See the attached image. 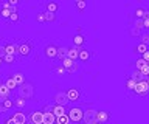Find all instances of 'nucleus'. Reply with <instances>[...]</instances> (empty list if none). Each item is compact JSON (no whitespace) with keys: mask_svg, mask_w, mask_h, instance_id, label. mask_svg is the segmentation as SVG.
Listing matches in <instances>:
<instances>
[{"mask_svg":"<svg viewBox=\"0 0 149 124\" xmlns=\"http://www.w3.org/2000/svg\"><path fill=\"white\" fill-rule=\"evenodd\" d=\"M140 37H141V42H140V44H144V45H148V47H149V33L148 34H141Z\"/></svg>","mask_w":149,"mask_h":124,"instance_id":"nucleus-35","label":"nucleus"},{"mask_svg":"<svg viewBox=\"0 0 149 124\" xmlns=\"http://www.w3.org/2000/svg\"><path fill=\"white\" fill-rule=\"evenodd\" d=\"M3 124H17V123L14 121L13 118H8V119H5V123H3Z\"/></svg>","mask_w":149,"mask_h":124,"instance_id":"nucleus-43","label":"nucleus"},{"mask_svg":"<svg viewBox=\"0 0 149 124\" xmlns=\"http://www.w3.org/2000/svg\"><path fill=\"white\" fill-rule=\"evenodd\" d=\"M26 124H31V123H30V121H28V123H26Z\"/></svg>","mask_w":149,"mask_h":124,"instance_id":"nucleus-48","label":"nucleus"},{"mask_svg":"<svg viewBox=\"0 0 149 124\" xmlns=\"http://www.w3.org/2000/svg\"><path fill=\"white\" fill-rule=\"evenodd\" d=\"M13 105H14V101H13L11 98H5V99H3V107H5V110H6V112H8L9 109H13Z\"/></svg>","mask_w":149,"mask_h":124,"instance_id":"nucleus-29","label":"nucleus"},{"mask_svg":"<svg viewBox=\"0 0 149 124\" xmlns=\"http://www.w3.org/2000/svg\"><path fill=\"white\" fill-rule=\"evenodd\" d=\"M14 105H16L17 109H23V107L26 105V99H23V98H19V96H17V98L14 99Z\"/></svg>","mask_w":149,"mask_h":124,"instance_id":"nucleus-25","label":"nucleus"},{"mask_svg":"<svg viewBox=\"0 0 149 124\" xmlns=\"http://www.w3.org/2000/svg\"><path fill=\"white\" fill-rule=\"evenodd\" d=\"M5 51L6 54H11V56H16L17 54V42H9L5 45Z\"/></svg>","mask_w":149,"mask_h":124,"instance_id":"nucleus-15","label":"nucleus"},{"mask_svg":"<svg viewBox=\"0 0 149 124\" xmlns=\"http://www.w3.org/2000/svg\"><path fill=\"white\" fill-rule=\"evenodd\" d=\"M84 44H86V37H84L82 34H74L73 36V47H76V48H82L84 47Z\"/></svg>","mask_w":149,"mask_h":124,"instance_id":"nucleus-13","label":"nucleus"},{"mask_svg":"<svg viewBox=\"0 0 149 124\" xmlns=\"http://www.w3.org/2000/svg\"><path fill=\"white\" fill-rule=\"evenodd\" d=\"M56 54H58V45L54 44H47L44 47V56L47 59H56Z\"/></svg>","mask_w":149,"mask_h":124,"instance_id":"nucleus-7","label":"nucleus"},{"mask_svg":"<svg viewBox=\"0 0 149 124\" xmlns=\"http://www.w3.org/2000/svg\"><path fill=\"white\" fill-rule=\"evenodd\" d=\"M44 124H56V116L51 112L44 113Z\"/></svg>","mask_w":149,"mask_h":124,"instance_id":"nucleus-21","label":"nucleus"},{"mask_svg":"<svg viewBox=\"0 0 149 124\" xmlns=\"http://www.w3.org/2000/svg\"><path fill=\"white\" fill-rule=\"evenodd\" d=\"M51 113L54 115L56 118L58 116H62V115H67V107H64V105H53L51 107Z\"/></svg>","mask_w":149,"mask_h":124,"instance_id":"nucleus-12","label":"nucleus"},{"mask_svg":"<svg viewBox=\"0 0 149 124\" xmlns=\"http://www.w3.org/2000/svg\"><path fill=\"white\" fill-rule=\"evenodd\" d=\"M2 64H3V59H2V57H0V67H2Z\"/></svg>","mask_w":149,"mask_h":124,"instance_id":"nucleus-45","label":"nucleus"},{"mask_svg":"<svg viewBox=\"0 0 149 124\" xmlns=\"http://www.w3.org/2000/svg\"><path fill=\"white\" fill-rule=\"evenodd\" d=\"M11 118H13L17 124H26V123H28V116L25 115V112H14Z\"/></svg>","mask_w":149,"mask_h":124,"instance_id":"nucleus-11","label":"nucleus"},{"mask_svg":"<svg viewBox=\"0 0 149 124\" xmlns=\"http://www.w3.org/2000/svg\"><path fill=\"white\" fill-rule=\"evenodd\" d=\"M6 110H5V107H3V98H0V113H5Z\"/></svg>","mask_w":149,"mask_h":124,"instance_id":"nucleus-41","label":"nucleus"},{"mask_svg":"<svg viewBox=\"0 0 149 124\" xmlns=\"http://www.w3.org/2000/svg\"><path fill=\"white\" fill-rule=\"evenodd\" d=\"M53 101H54L56 105H64V107H67V104L70 103L65 91H58V93L53 96Z\"/></svg>","mask_w":149,"mask_h":124,"instance_id":"nucleus-8","label":"nucleus"},{"mask_svg":"<svg viewBox=\"0 0 149 124\" xmlns=\"http://www.w3.org/2000/svg\"><path fill=\"white\" fill-rule=\"evenodd\" d=\"M67 53H68V47H58V54H56V59L62 61V59L67 57Z\"/></svg>","mask_w":149,"mask_h":124,"instance_id":"nucleus-20","label":"nucleus"},{"mask_svg":"<svg viewBox=\"0 0 149 124\" xmlns=\"http://www.w3.org/2000/svg\"><path fill=\"white\" fill-rule=\"evenodd\" d=\"M141 59H143V61H146V62H149V50L141 56Z\"/></svg>","mask_w":149,"mask_h":124,"instance_id":"nucleus-42","label":"nucleus"},{"mask_svg":"<svg viewBox=\"0 0 149 124\" xmlns=\"http://www.w3.org/2000/svg\"><path fill=\"white\" fill-rule=\"evenodd\" d=\"M37 22H40V24H44L45 22V16H44V11H40V12H37Z\"/></svg>","mask_w":149,"mask_h":124,"instance_id":"nucleus-37","label":"nucleus"},{"mask_svg":"<svg viewBox=\"0 0 149 124\" xmlns=\"http://www.w3.org/2000/svg\"><path fill=\"white\" fill-rule=\"evenodd\" d=\"M56 124H70V119H68L67 115H62V116L56 118Z\"/></svg>","mask_w":149,"mask_h":124,"instance_id":"nucleus-30","label":"nucleus"},{"mask_svg":"<svg viewBox=\"0 0 149 124\" xmlns=\"http://www.w3.org/2000/svg\"><path fill=\"white\" fill-rule=\"evenodd\" d=\"M134 93L137 96H148L149 95V85H148L146 79L137 82V85H135V89H134Z\"/></svg>","mask_w":149,"mask_h":124,"instance_id":"nucleus-5","label":"nucleus"},{"mask_svg":"<svg viewBox=\"0 0 149 124\" xmlns=\"http://www.w3.org/2000/svg\"><path fill=\"white\" fill-rule=\"evenodd\" d=\"M44 6H45V12H53V14H56V11L59 10V3L56 2H48Z\"/></svg>","mask_w":149,"mask_h":124,"instance_id":"nucleus-16","label":"nucleus"},{"mask_svg":"<svg viewBox=\"0 0 149 124\" xmlns=\"http://www.w3.org/2000/svg\"><path fill=\"white\" fill-rule=\"evenodd\" d=\"M0 98H11V90L5 85V82H0Z\"/></svg>","mask_w":149,"mask_h":124,"instance_id":"nucleus-17","label":"nucleus"},{"mask_svg":"<svg viewBox=\"0 0 149 124\" xmlns=\"http://www.w3.org/2000/svg\"><path fill=\"white\" fill-rule=\"evenodd\" d=\"M28 121L31 124H44V112H42V110L31 112L30 116H28Z\"/></svg>","mask_w":149,"mask_h":124,"instance_id":"nucleus-9","label":"nucleus"},{"mask_svg":"<svg viewBox=\"0 0 149 124\" xmlns=\"http://www.w3.org/2000/svg\"><path fill=\"white\" fill-rule=\"evenodd\" d=\"M5 54H6V51H5V45H2L0 44V57H5Z\"/></svg>","mask_w":149,"mask_h":124,"instance_id":"nucleus-39","label":"nucleus"},{"mask_svg":"<svg viewBox=\"0 0 149 124\" xmlns=\"http://www.w3.org/2000/svg\"><path fill=\"white\" fill-rule=\"evenodd\" d=\"M143 28L149 30V17H144L143 19Z\"/></svg>","mask_w":149,"mask_h":124,"instance_id":"nucleus-38","label":"nucleus"},{"mask_svg":"<svg viewBox=\"0 0 149 124\" xmlns=\"http://www.w3.org/2000/svg\"><path fill=\"white\" fill-rule=\"evenodd\" d=\"M14 62H16V56H11V54H5L3 64H14Z\"/></svg>","mask_w":149,"mask_h":124,"instance_id":"nucleus-33","label":"nucleus"},{"mask_svg":"<svg viewBox=\"0 0 149 124\" xmlns=\"http://www.w3.org/2000/svg\"><path fill=\"white\" fill-rule=\"evenodd\" d=\"M93 124H100V123H93Z\"/></svg>","mask_w":149,"mask_h":124,"instance_id":"nucleus-47","label":"nucleus"},{"mask_svg":"<svg viewBox=\"0 0 149 124\" xmlns=\"http://www.w3.org/2000/svg\"><path fill=\"white\" fill-rule=\"evenodd\" d=\"M79 51H81V48H76V47H70V48H68V53H67V57L76 62L78 59H79Z\"/></svg>","mask_w":149,"mask_h":124,"instance_id":"nucleus-14","label":"nucleus"},{"mask_svg":"<svg viewBox=\"0 0 149 124\" xmlns=\"http://www.w3.org/2000/svg\"><path fill=\"white\" fill-rule=\"evenodd\" d=\"M67 98H68V101L70 103H78V101H81V98H82V91L78 89V87H73V89H68L67 91Z\"/></svg>","mask_w":149,"mask_h":124,"instance_id":"nucleus-6","label":"nucleus"},{"mask_svg":"<svg viewBox=\"0 0 149 124\" xmlns=\"http://www.w3.org/2000/svg\"><path fill=\"white\" fill-rule=\"evenodd\" d=\"M74 6L78 8L79 12H82L87 8V2H86V0H78V2H74Z\"/></svg>","mask_w":149,"mask_h":124,"instance_id":"nucleus-26","label":"nucleus"},{"mask_svg":"<svg viewBox=\"0 0 149 124\" xmlns=\"http://www.w3.org/2000/svg\"><path fill=\"white\" fill-rule=\"evenodd\" d=\"M33 51H34V45H33V40L25 39V40H19L17 42V54L23 59L31 57Z\"/></svg>","mask_w":149,"mask_h":124,"instance_id":"nucleus-1","label":"nucleus"},{"mask_svg":"<svg viewBox=\"0 0 149 124\" xmlns=\"http://www.w3.org/2000/svg\"><path fill=\"white\" fill-rule=\"evenodd\" d=\"M92 56H93V54H92L90 51H88V50L81 48V51H79V61H82V62H88Z\"/></svg>","mask_w":149,"mask_h":124,"instance_id":"nucleus-18","label":"nucleus"},{"mask_svg":"<svg viewBox=\"0 0 149 124\" xmlns=\"http://www.w3.org/2000/svg\"><path fill=\"white\" fill-rule=\"evenodd\" d=\"M13 79L16 81V84H17V85H22V84H25V82H26L25 76H23V73H20V71L14 73V75H13Z\"/></svg>","mask_w":149,"mask_h":124,"instance_id":"nucleus-22","label":"nucleus"},{"mask_svg":"<svg viewBox=\"0 0 149 124\" xmlns=\"http://www.w3.org/2000/svg\"><path fill=\"white\" fill-rule=\"evenodd\" d=\"M148 50H149V47H148V45H144V44H138L137 47H135V51H137V53H140L141 56H143V54L148 51Z\"/></svg>","mask_w":149,"mask_h":124,"instance_id":"nucleus-28","label":"nucleus"},{"mask_svg":"<svg viewBox=\"0 0 149 124\" xmlns=\"http://www.w3.org/2000/svg\"><path fill=\"white\" fill-rule=\"evenodd\" d=\"M5 85H6L11 91H13V90H16L17 87H19V85L16 84V81L13 79V76H9V78H6V79H5Z\"/></svg>","mask_w":149,"mask_h":124,"instance_id":"nucleus-24","label":"nucleus"},{"mask_svg":"<svg viewBox=\"0 0 149 124\" xmlns=\"http://www.w3.org/2000/svg\"><path fill=\"white\" fill-rule=\"evenodd\" d=\"M44 16H45V22H56V14H53V12L44 11Z\"/></svg>","mask_w":149,"mask_h":124,"instance_id":"nucleus-32","label":"nucleus"},{"mask_svg":"<svg viewBox=\"0 0 149 124\" xmlns=\"http://www.w3.org/2000/svg\"><path fill=\"white\" fill-rule=\"evenodd\" d=\"M0 16H2L3 19H9V16H11V10H6V8H2V10H0Z\"/></svg>","mask_w":149,"mask_h":124,"instance_id":"nucleus-34","label":"nucleus"},{"mask_svg":"<svg viewBox=\"0 0 149 124\" xmlns=\"http://www.w3.org/2000/svg\"><path fill=\"white\" fill-rule=\"evenodd\" d=\"M134 28H135V30H140V31H141V30H143V20H135V24H134Z\"/></svg>","mask_w":149,"mask_h":124,"instance_id":"nucleus-36","label":"nucleus"},{"mask_svg":"<svg viewBox=\"0 0 149 124\" xmlns=\"http://www.w3.org/2000/svg\"><path fill=\"white\" fill-rule=\"evenodd\" d=\"M146 61H143V59L141 57H140V59H137V62H135V70H137V71H140V70H141V68L144 67V65H146Z\"/></svg>","mask_w":149,"mask_h":124,"instance_id":"nucleus-31","label":"nucleus"},{"mask_svg":"<svg viewBox=\"0 0 149 124\" xmlns=\"http://www.w3.org/2000/svg\"><path fill=\"white\" fill-rule=\"evenodd\" d=\"M17 96L19 98H23V99H31L34 96V85L31 82H25V84L19 85Z\"/></svg>","mask_w":149,"mask_h":124,"instance_id":"nucleus-2","label":"nucleus"},{"mask_svg":"<svg viewBox=\"0 0 149 124\" xmlns=\"http://www.w3.org/2000/svg\"><path fill=\"white\" fill-rule=\"evenodd\" d=\"M110 119V113L107 110H96V116H95V121L100 123V124H104Z\"/></svg>","mask_w":149,"mask_h":124,"instance_id":"nucleus-10","label":"nucleus"},{"mask_svg":"<svg viewBox=\"0 0 149 124\" xmlns=\"http://www.w3.org/2000/svg\"><path fill=\"white\" fill-rule=\"evenodd\" d=\"M51 73H53V75H56V76H64V75H67V70H65V68L59 64V65L51 67Z\"/></svg>","mask_w":149,"mask_h":124,"instance_id":"nucleus-19","label":"nucleus"},{"mask_svg":"<svg viewBox=\"0 0 149 124\" xmlns=\"http://www.w3.org/2000/svg\"><path fill=\"white\" fill-rule=\"evenodd\" d=\"M130 34H132V36H141L140 30H135V28H130Z\"/></svg>","mask_w":149,"mask_h":124,"instance_id":"nucleus-40","label":"nucleus"},{"mask_svg":"<svg viewBox=\"0 0 149 124\" xmlns=\"http://www.w3.org/2000/svg\"><path fill=\"white\" fill-rule=\"evenodd\" d=\"M134 14H135V17H137V20H141V19H144V17H146V10H144V8H141V6H138V8H135Z\"/></svg>","mask_w":149,"mask_h":124,"instance_id":"nucleus-23","label":"nucleus"},{"mask_svg":"<svg viewBox=\"0 0 149 124\" xmlns=\"http://www.w3.org/2000/svg\"><path fill=\"white\" fill-rule=\"evenodd\" d=\"M135 85H137V81H135V79H132V78H129V79L126 81V89H127L129 91H134Z\"/></svg>","mask_w":149,"mask_h":124,"instance_id":"nucleus-27","label":"nucleus"},{"mask_svg":"<svg viewBox=\"0 0 149 124\" xmlns=\"http://www.w3.org/2000/svg\"><path fill=\"white\" fill-rule=\"evenodd\" d=\"M146 17H149V8H148V10H146Z\"/></svg>","mask_w":149,"mask_h":124,"instance_id":"nucleus-44","label":"nucleus"},{"mask_svg":"<svg viewBox=\"0 0 149 124\" xmlns=\"http://www.w3.org/2000/svg\"><path fill=\"white\" fill-rule=\"evenodd\" d=\"M146 82H148V85H149V78H148V79H146Z\"/></svg>","mask_w":149,"mask_h":124,"instance_id":"nucleus-46","label":"nucleus"},{"mask_svg":"<svg viewBox=\"0 0 149 124\" xmlns=\"http://www.w3.org/2000/svg\"><path fill=\"white\" fill-rule=\"evenodd\" d=\"M67 116L70 119V123H82V116H84V109L82 107H72L67 110Z\"/></svg>","mask_w":149,"mask_h":124,"instance_id":"nucleus-3","label":"nucleus"},{"mask_svg":"<svg viewBox=\"0 0 149 124\" xmlns=\"http://www.w3.org/2000/svg\"><path fill=\"white\" fill-rule=\"evenodd\" d=\"M95 116H96V109H93V107L84 109L82 124H93V123H96V121H95Z\"/></svg>","mask_w":149,"mask_h":124,"instance_id":"nucleus-4","label":"nucleus"}]
</instances>
